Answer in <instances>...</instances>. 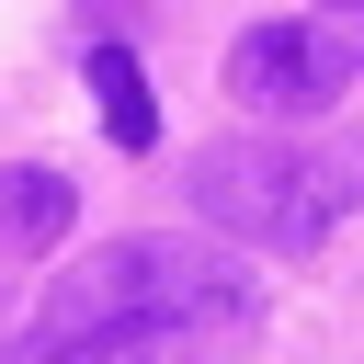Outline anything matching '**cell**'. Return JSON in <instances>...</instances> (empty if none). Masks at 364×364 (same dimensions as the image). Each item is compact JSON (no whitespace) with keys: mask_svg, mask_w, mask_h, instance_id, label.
Returning a JSON list of instances; mask_svg holds the SVG:
<instances>
[{"mask_svg":"<svg viewBox=\"0 0 364 364\" xmlns=\"http://www.w3.org/2000/svg\"><path fill=\"white\" fill-rule=\"evenodd\" d=\"M262 330V273L216 239L136 228L46 273L34 318L0 341V364H228Z\"/></svg>","mask_w":364,"mask_h":364,"instance_id":"6da1fadb","label":"cell"},{"mask_svg":"<svg viewBox=\"0 0 364 364\" xmlns=\"http://www.w3.org/2000/svg\"><path fill=\"white\" fill-rule=\"evenodd\" d=\"M182 193H193L205 228L307 262V250H330V228L364 205V125H353V136H216V148H193Z\"/></svg>","mask_w":364,"mask_h":364,"instance_id":"7a4b0ae2","label":"cell"},{"mask_svg":"<svg viewBox=\"0 0 364 364\" xmlns=\"http://www.w3.org/2000/svg\"><path fill=\"white\" fill-rule=\"evenodd\" d=\"M353 80H364V46L330 11H273V23L228 34V102L262 125H318Z\"/></svg>","mask_w":364,"mask_h":364,"instance_id":"3957f363","label":"cell"},{"mask_svg":"<svg viewBox=\"0 0 364 364\" xmlns=\"http://www.w3.org/2000/svg\"><path fill=\"white\" fill-rule=\"evenodd\" d=\"M80 216V182L46 159H0V262H46Z\"/></svg>","mask_w":364,"mask_h":364,"instance_id":"277c9868","label":"cell"},{"mask_svg":"<svg viewBox=\"0 0 364 364\" xmlns=\"http://www.w3.org/2000/svg\"><path fill=\"white\" fill-rule=\"evenodd\" d=\"M91 91H102V136H114L125 159H148V148H159V102H148V68H136L125 46H91Z\"/></svg>","mask_w":364,"mask_h":364,"instance_id":"5b68a950","label":"cell"},{"mask_svg":"<svg viewBox=\"0 0 364 364\" xmlns=\"http://www.w3.org/2000/svg\"><path fill=\"white\" fill-rule=\"evenodd\" d=\"M318 11H330V23H341V34L364 46V0H318Z\"/></svg>","mask_w":364,"mask_h":364,"instance_id":"8992f818","label":"cell"}]
</instances>
